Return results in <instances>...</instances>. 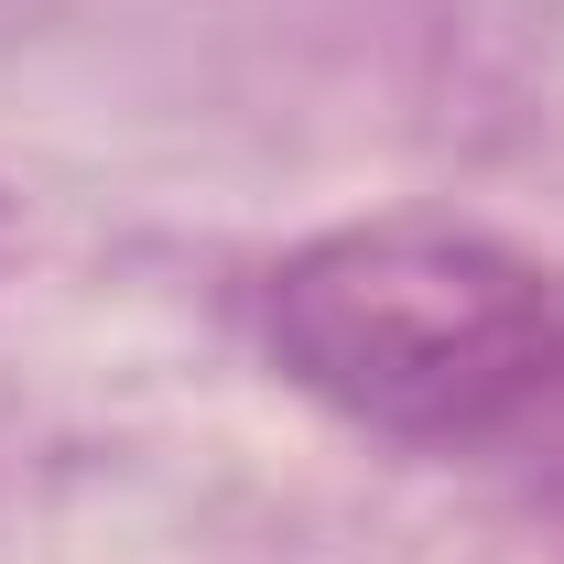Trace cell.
<instances>
[{"label": "cell", "mask_w": 564, "mask_h": 564, "mask_svg": "<svg viewBox=\"0 0 564 564\" xmlns=\"http://www.w3.org/2000/svg\"><path fill=\"white\" fill-rule=\"evenodd\" d=\"M272 358L391 445L478 456L564 391V282L456 217L326 228L272 272Z\"/></svg>", "instance_id": "6da1fadb"}]
</instances>
